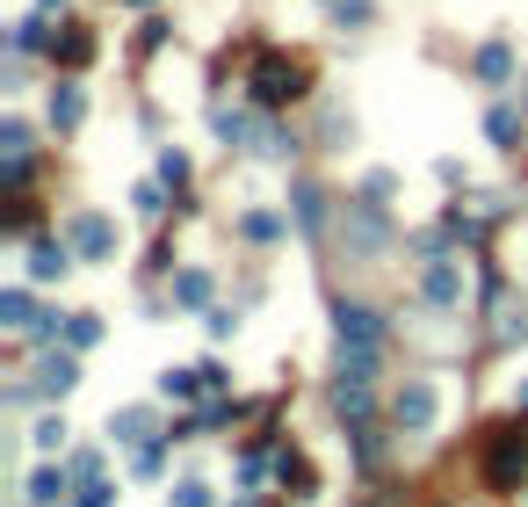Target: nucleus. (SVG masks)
Here are the masks:
<instances>
[{"mask_svg":"<svg viewBox=\"0 0 528 507\" xmlns=\"http://www.w3.org/2000/svg\"><path fill=\"white\" fill-rule=\"evenodd\" d=\"M246 87H254V102H261V109H283V102L304 95V66H297L290 51H261V58H254V73H246Z\"/></svg>","mask_w":528,"mask_h":507,"instance_id":"1","label":"nucleus"},{"mask_svg":"<svg viewBox=\"0 0 528 507\" xmlns=\"http://www.w3.org/2000/svg\"><path fill=\"white\" fill-rule=\"evenodd\" d=\"M340 240H348L355 261H384L391 254V218L377 203H340Z\"/></svg>","mask_w":528,"mask_h":507,"instance_id":"2","label":"nucleus"},{"mask_svg":"<svg viewBox=\"0 0 528 507\" xmlns=\"http://www.w3.org/2000/svg\"><path fill=\"white\" fill-rule=\"evenodd\" d=\"M333 334H340V348H384V319L369 305H340L333 312Z\"/></svg>","mask_w":528,"mask_h":507,"instance_id":"3","label":"nucleus"},{"mask_svg":"<svg viewBox=\"0 0 528 507\" xmlns=\"http://www.w3.org/2000/svg\"><path fill=\"white\" fill-rule=\"evenodd\" d=\"M420 290H427V305L456 312V305H463V261H427V268H420Z\"/></svg>","mask_w":528,"mask_h":507,"instance_id":"4","label":"nucleus"},{"mask_svg":"<svg viewBox=\"0 0 528 507\" xmlns=\"http://www.w3.org/2000/svg\"><path fill=\"white\" fill-rule=\"evenodd\" d=\"M434 406H442V399H434V384H427V377H413L406 392L391 399V413H398V428H406V435H420V428L434 421Z\"/></svg>","mask_w":528,"mask_h":507,"instance_id":"5","label":"nucleus"},{"mask_svg":"<svg viewBox=\"0 0 528 507\" xmlns=\"http://www.w3.org/2000/svg\"><path fill=\"white\" fill-rule=\"evenodd\" d=\"M66 240H73V247H80L87 261H102V254H116V225L87 211V218H73V225H66Z\"/></svg>","mask_w":528,"mask_h":507,"instance_id":"6","label":"nucleus"},{"mask_svg":"<svg viewBox=\"0 0 528 507\" xmlns=\"http://www.w3.org/2000/svg\"><path fill=\"white\" fill-rule=\"evenodd\" d=\"M73 355H80V348H66V355L51 348V355H44V363H37V392H58V399L73 392V384H80V363H73Z\"/></svg>","mask_w":528,"mask_h":507,"instance_id":"7","label":"nucleus"},{"mask_svg":"<svg viewBox=\"0 0 528 507\" xmlns=\"http://www.w3.org/2000/svg\"><path fill=\"white\" fill-rule=\"evenodd\" d=\"M66 268H73V240H37V247H29V276H37V283L66 276Z\"/></svg>","mask_w":528,"mask_h":507,"instance_id":"8","label":"nucleus"},{"mask_svg":"<svg viewBox=\"0 0 528 507\" xmlns=\"http://www.w3.org/2000/svg\"><path fill=\"white\" fill-rule=\"evenodd\" d=\"M514 471H528V442H521V428H507V435H500V450H492V479L507 486Z\"/></svg>","mask_w":528,"mask_h":507,"instance_id":"9","label":"nucleus"},{"mask_svg":"<svg viewBox=\"0 0 528 507\" xmlns=\"http://www.w3.org/2000/svg\"><path fill=\"white\" fill-rule=\"evenodd\" d=\"M80 116H87V95H80L73 80H58V87H51V124H58V131H73Z\"/></svg>","mask_w":528,"mask_h":507,"instance_id":"10","label":"nucleus"},{"mask_svg":"<svg viewBox=\"0 0 528 507\" xmlns=\"http://www.w3.org/2000/svg\"><path fill=\"white\" fill-rule=\"evenodd\" d=\"M51 58L58 66H87V58H95V37H87L80 22H66V37H51Z\"/></svg>","mask_w":528,"mask_h":507,"instance_id":"11","label":"nucleus"},{"mask_svg":"<svg viewBox=\"0 0 528 507\" xmlns=\"http://www.w3.org/2000/svg\"><path fill=\"white\" fill-rule=\"evenodd\" d=\"M80 479V471H66V464H44L37 471V479H29V500H37V507H51V500H66V486Z\"/></svg>","mask_w":528,"mask_h":507,"instance_id":"12","label":"nucleus"},{"mask_svg":"<svg viewBox=\"0 0 528 507\" xmlns=\"http://www.w3.org/2000/svg\"><path fill=\"white\" fill-rule=\"evenodd\" d=\"M0 153H8V174L22 182L29 174V124H0Z\"/></svg>","mask_w":528,"mask_h":507,"instance_id":"13","label":"nucleus"},{"mask_svg":"<svg viewBox=\"0 0 528 507\" xmlns=\"http://www.w3.org/2000/svg\"><path fill=\"white\" fill-rule=\"evenodd\" d=\"M290 203H297V225H304V232H319V225H326V196H319L312 182H297Z\"/></svg>","mask_w":528,"mask_h":507,"instance_id":"14","label":"nucleus"},{"mask_svg":"<svg viewBox=\"0 0 528 507\" xmlns=\"http://www.w3.org/2000/svg\"><path fill=\"white\" fill-rule=\"evenodd\" d=\"M44 312H29V297L22 290H0V326H37Z\"/></svg>","mask_w":528,"mask_h":507,"instance_id":"15","label":"nucleus"},{"mask_svg":"<svg viewBox=\"0 0 528 507\" xmlns=\"http://www.w3.org/2000/svg\"><path fill=\"white\" fill-rule=\"evenodd\" d=\"M203 384H210L203 370H167V377H160V392H167V399H196Z\"/></svg>","mask_w":528,"mask_h":507,"instance_id":"16","label":"nucleus"},{"mask_svg":"<svg viewBox=\"0 0 528 507\" xmlns=\"http://www.w3.org/2000/svg\"><path fill=\"white\" fill-rule=\"evenodd\" d=\"M145 428H152V413H145V406H123L116 421H109V435H116V442H138Z\"/></svg>","mask_w":528,"mask_h":507,"instance_id":"17","label":"nucleus"},{"mask_svg":"<svg viewBox=\"0 0 528 507\" xmlns=\"http://www.w3.org/2000/svg\"><path fill=\"white\" fill-rule=\"evenodd\" d=\"M66 341H73V348H95V341H102V319H95V312H80V319L66 326Z\"/></svg>","mask_w":528,"mask_h":507,"instance_id":"18","label":"nucleus"},{"mask_svg":"<svg viewBox=\"0 0 528 507\" xmlns=\"http://www.w3.org/2000/svg\"><path fill=\"white\" fill-rule=\"evenodd\" d=\"M174 297H181V305H203V297H210V276H203V268H189V276L174 283Z\"/></svg>","mask_w":528,"mask_h":507,"instance_id":"19","label":"nucleus"},{"mask_svg":"<svg viewBox=\"0 0 528 507\" xmlns=\"http://www.w3.org/2000/svg\"><path fill=\"white\" fill-rule=\"evenodd\" d=\"M478 73H485V80H507V44H485V51H478Z\"/></svg>","mask_w":528,"mask_h":507,"instance_id":"20","label":"nucleus"},{"mask_svg":"<svg viewBox=\"0 0 528 507\" xmlns=\"http://www.w3.org/2000/svg\"><path fill=\"white\" fill-rule=\"evenodd\" d=\"M485 131L500 138V145H514V138H521V116H514V109H492V124H485Z\"/></svg>","mask_w":528,"mask_h":507,"instance_id":"21","label":"nucleus"},{"mask_svg":"<svg viewBox=\"0 0 528 507\" xmlns=\"http://www.w3.org/2000/svg\"><path fill=\"white\" fill-rule=\"evenodd\" d=\"M58 442H66V421L51 413V421H37V450H58Z\"/></svg>","mask_w":528,"mask_h":507,"instance_id":"22","label":"nucleus"},{"mask_svg":"<svg viewBox=\"0 0 528 507\" xmlns=\"http://www.w3.org/2000/svg\"><path fill=\"white\" fill-rule=\"evenodd\" d=\"M174 507H210V486H196V479L174 486Z\"/></svg>","mask_w":528,"mask_h":507,"instance_id":"23","label":"nucleus"},{"mask_svg":"<svg viewBox=\"0 0 528 507\" xmlns=\"http://www.w3.org/2000/svg\"><path fill=\"white\" fill-rule=\"evenodd\" d=\"M160 182H174V189H181V182H189V160L167 153V160H160Z\"/></svg>","mask_w":528,"mask_h":507,"instance_id":"24","label":"nucleus"},{"mask_svg":"<svg viewBox=\"0 0 528 507\" xmlns=\"http://www.w3.org/2000/svg\"><path fill=\"white\" fill-rule=\"evenodd\" d=\"M109 493H116V486H102V479H87V493H80V507H109Z\"/></svg>","mask_w":528,"mask_h":507,"instance_id":"25","label":"nucleus"},{"mask_svg":"<svg viewBox=\"0 0 528 507\" xmlns=\"http://www.w3.org/2000/svg\"><path fill=\"white\" fill-rule=\"evenodd\" d=\"M44 8H58V0H44Z\"/></svg>","mask_w":528,"mask_h":507,"instance_id":"26","label":"nucleus"}]
</instances>
